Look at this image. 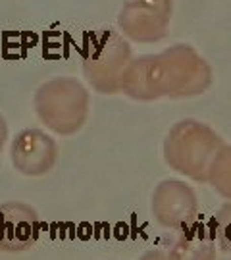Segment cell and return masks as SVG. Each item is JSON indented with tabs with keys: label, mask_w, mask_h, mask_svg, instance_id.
I'll return each instance as SVG.
<instances>
[{
	"label": "cell",
	"mask_w": 231,
	"mask_h": 260,
	"mask_svg": "<svg viewBox=\"0 0 231 260\" xmlns=\"http://www.w3.org/2000/svg\"><path fill=\"white\" fill-rule=\"evenodd\" d=\"M152 214L160 225L174 232H183L196 220L199 203L185 183L164 181L152 199Z\"/></svg>",
	"instance_id": "1"
},
{
	"label": "cell",
	"mask_w": 231,
	"mask_h": 260,
	"mask_svg": "<svg viewBox=\"0 0 231 260\" xmlns=\"http://www.w3.org/2000/svg\"><path fill=\"white\" fill-rule=\"evenodd\" d=\"M41 220L35 208L23 203L0 205V251L23 252L35 247Z\"/></svg>",
	"instance_id": "2"
},
{
	"label": "cell",
	"mask_w": 231,
	"mask_h": 260,
	"mask_svg": "<svg viewBox=\"0 0 231 260\" xmlns=\"http://www.w3.org/2000/svg\"><path fill=\"white\" fill-rule=\"evenodd\" d=\"M12 162L25 176L46 174L56 162L54 141L37 129L21 131L12 145Z\"/></svg>",
	"instance_id": "3"
},
{
	"label": "cell",
	"mask_w": 231,
	"mask_h": 260,
	"mask_svg": "<svg viewBox=\"0 0 231 260\" xmlns=\"http://www.w3.org/2000/svg\"><path fill=\"white\" fill-rule=\"evenodd\" d=\"M168 260H216V241L208 232L191 225L170 247Z\"/></svg>",
	"instance_id": "4"
},
{
	"label": "cell",
	"mask_w": 231,
	"mask_h": 260,
	"mask_svg": "<svg viewBox=\"0 0 231 260\" xmlns=\"http://www.w3.org/2000/svg\"><path fill=\"white\" fill-rule=\"evenodd\" d=\"M212 237L225 254H231V205H225L216 214Z\"/></svg>",
	"instance_id": "5"
},
{
	"label": "cell",
	"mask_w": 231,
	"mask_h": 260,
	"mask_svg": "<svg viewBox=\"0 0 231 260\" xmlns=\"http://www.w3.org/2000/svg\"><path fill=\"white\" fill-rule=\"evenodd\" d=\"M139 260H168V252L154 249V251H147Z\"/></svg>",
	"instance_id": "6"
}]
</instances>
